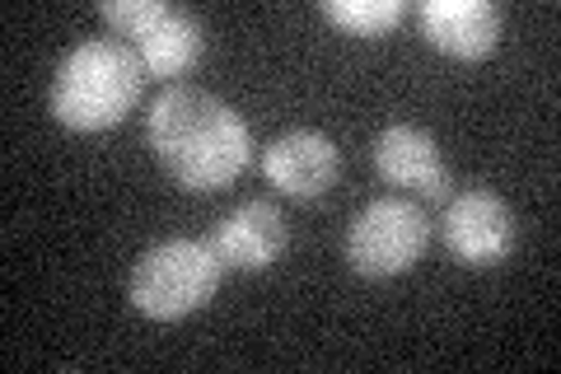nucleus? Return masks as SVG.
I'll return each instance as SVG.
<instances>
[{"label":"nucleus","mask_w":561,"mask_h":374,"mask_svg":"<svg viewBox=\"0 0 561 374\" xmlns=\"http://www.w3.org/2000/svg\"><path fill=\"white\" fill-rule=\"evenodd\" d=\"M146 140L187 192H220L249 169L253 136L230 103L197 84H169L146 113Z\"/></svg>","instance_id":"1"},{"label":"nucleus","mask_w":561,"mask_h":374,"mask_svg":"<svg viewBox=\"0 0 561 374\" xmlns=\"http://www.w3.org/2000/svg\"><path fill=\"white\" fill-rule=\"evenodd\" d=\"M146 66L122 38H84L57 61L51 117L70 132H108L136 109Z\"/></svg>","instance_id":"2"},{"label":"nucleus","mask_w":561,"mask_h":374,"mask_svg":"<svg viewBox=\"0 0 561 374\" xmlns=\"http://www.w3.org/2000/svg\"><path fill=\"white\" fill-rule=\"evenodd\" d=\"M220 272L225 267L216 258V248H210V239H183V235L160 239L136 258L127 295L146 318L173 324V318H187L202 305H210V295L220 286Z\"/></svg>","instance_id":"3"},{"label":"nucleus","mask_w":561,"mask_h":374,"mask_svg":"<svg viewBox=\"0 0 561 374\" xmlns=\"http://www.w3.org/2000/svg\"><path fill=\"white\" fill-rule=\"evenodd\" d=\"M99 14L140 57L146 76L164 84L187 76L206 52V24L183 5H164V0H108Z\"/></svg>","instance_id":"4"},{"label":"nucleus","mask_w":561,"mask_h":374,"mask_svg":"<svg viewBox=\"0 0 561 374\" xmlns=\"http://www.w3.org/2000/svg\"><path fill=\"white\" fill-rule=\"evenodd\" d=\"M431 243V216L408 197H375L346 229V262L365 281L412 272Z\"/></svg>","instance_id":"5"},{"label":"nucleus","mask_w":561,"mask_h":374,"mask_svg":"<svg viewBox=\"0 0 561 374\" xmlns=\"http://www.w3.org/2000/svg\"><path fill=\"white\" fill-rule=\"evenodd\" d=\"M515 211L501 192L491 188H463L449 192L440 211V239L459 262L468 267H496L515 253Z\"/></svg>","instance_id":"6"},{"label":"nucleus","mask_w":561,"mask_h":374,"mask_svg":"<svg viewBox=\"0 0 561 374\" xmlns=\"http://www.w3.org/2000/svg\"><path fill=\"white\" fill-rule=\"evenodd\" d=\"M286 243H290V220L267 197L230 206L216 220V229H210V248H216L220 267H230V272H267L286 253Z\"/></svg>","instance_id":"7"},{"label":"nucleus","mask_w":561,"mask_h":374,"mask_svg":"<svg viewBox=\"0 0 561 374\" xmlns=\"http://www.w3.org/2000/svg\"><path fill=\"white\" fill-rule=\"evenodd\" d=\"M262 173L267 183L280 188L295 202H313L337 183L342 173V150L337 140L313 132V127H295L286 136H276L267 150H262Z\"/></svg>","instance_id":"8"},{"label":"nucleus","mask_w":561,"mask_h":374,"mask_svg":"<svg viewBox=\"0 0 561 374\" xmlns=\"http://www.w3.org/2000/svg\"><path fill=\"white\" fill-rule=\"evenodd\" d=\"M375 169L383 183L393 188H412L416 197H431V202H445L454 178H449V165L440 146H435V136L426 127H412V122H393V127H383L375 136Z\"/></svg>","instance_id":"9"},{"label":"nucleus","mask_w":561,"mask_h":374,"mask_svg":"<svg viewBox=\"0 0 561 374\" xmlns=\"http://www.w3.org/2000/svg\"><path fill=\"white\" fill-rule=\"evenodd\" d=\"M421 33L459 61H482L501 43V10L491 0H421Z\"/></svg>","instance_id":"10"},{"label":"nucleus","mask_w":561,"mask_h":374,"mask_svg":"<svg viewBox=\"0 0 561 374\" xmlns=\"http://www.w3.org/2000/svg\"><path fill=\"white\" fill-rule=\"evenodd\" d=\"M402 14H408V0H328L323 5V20L356 38H379L402 24Z\"/></svg>","instance_id":"11"}]
</instances>
